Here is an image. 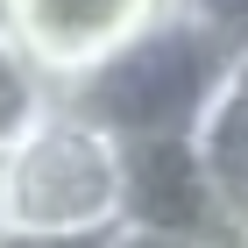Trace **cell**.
Listing matches in <instances>:
<instances>
[{"instance_id":"cell-1","label":"cell","mask_w":248,"mask_h":248,"mask_svg":"<svg viewBox=\"0 0 248 248\" xmlns=\"http://www.w3.org/2000/svg\"><path fill=\"white\" fill-rule=\"evenodd\" d=\"M234 43L213 36L206 21L191 15V7H163L156 21H142L128 43H114L99 64L64 85V107L85 114L99 135H114V142H149V135H191L206 93L220 85L227 71Z\"/></svg>"},{"instance_id":"cell-2","label":"cell","mask_w":248,"mask_h":248,"mask_svg":"<svg viewBox=\"0 0 248 248\" xmlns=\"http://www.w3.org/2000/svg\"><path fill=\"white\" fill-rule=\"evenodd\" d=\"M0 227L114 234L121 227V142L57 99L0 156Z\"/></svg>"},{"instance_id":"cell-3","label":"cell","mask_w":248,"mask_h":248,"mask_svg":"<svg viewBox=\"0 0 248 248\" xmlns=\"http://www.w3.org/2000/svg\"><path fill=\"white\" fill-rule=\"evenodd\" d=\"M121 220L156 227V234H191V241H213V248L234 241V220L220 206L199 149H191V135L121 142Z\"/></svg>"},{"instance_id":"cell-4","label":"cell","mask_w":248,"mask_h":248,"mask_svg":"<svg viewBox=\"0 0 248 248\" xmlns=\"http://www.w3.org/2000/svg\"><path fill=\"white\" fill-rule=\"evenodd\" d=\"M7 7H15V36L29 43V57L57 78V93H64L85 64H99L114 43H128L170 0H7Z\"/></svg>"},{"instance_id":"cell-5","label":"cell","mask_w":248,"mask_h":248,"mask_svg":"<svg viewBox=\"0 0 248 248\" xmlns=\"http://www.w3.org/2000/svg\"><path fill=\"white\" fill-rule=\"evenodd\" d=\"M191 149L206 163L227 220L241 227L248 220V50H234L227 71H220V85L206 93V107L191 121Z\"/></svg>"},{"instance_id":"cell-6","label":"cell","mask_w":248,"mask_h":248,"mask_svg":"<svg viewBox=\"0 0 248 248\" xmlns=\"http://www.w3.org/2000/svg\"><path fill=\"white\" fill-rule=\"evenodd\" d=\"M50 107H57V78L29 57L21 36H0V156L15 149Z\"/></svg>"},{"instance_id":"cell-7","label":"cell","mask_w":248,"mask_h":248,"mask_svg":"<svg viewBox=\"0 0 248 248\" xmlns=\"http://www.w3.org/2000/svg\"><path fill=\"white\" fill-rule=\"evenodd\" d=\"M177 7H191L213 36H227L234 50H248V0H177Z\"/></svg>"},{"instance_id":"cell-8","label":"cell","mask_w":248,"mask_h":248,"mask_svg":"<svg viewBox=\"0 0 248 248\" xmlns=\"http://www.w3.org/2000/svg\"><path fill=\"white\" fill-rule=\"evenodd\" d=\"M107 248H213V241H191V234H156V227H135V220H121V227L107 234Z\"/></svg>"},{"instance_id":"cell-9","label":"cell","mask_w":248,"mask_h":248,"mask_svg":"<svg viewBox=\"0 0 248 248\" xmlns=\"http://www.w3.org/2000/svg\"><path fill=\"white\" fill-rule=\"evenodd\" d=\"M0 248H107V234H21V227H0Z\"/></svg>"},{"instance_id":"cell-10","label":"cell","mask_w":248,"mask_h":248,"mask_svg":"<svg viewBox=\"0 0 248 248\" xmlns=\"http://www.w3.org/2000/svg\"><path fill=\"white\" fill-rule=\"evenodd\" d=\"M227 248H248V220H241V227H234V241H227Z\"/></svg>"}]
</instances>
